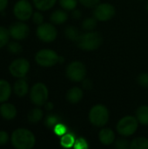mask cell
<instances>
[{
    "mask_svg": "<svg viewBox=\"0 0 148 149\" xmlns=\"http://www.w3.org/2000/svg\"><path fill=\"white\" fill-rule=\"evenodd\" d=\"M9 141V134L4 131H0V146L7 144Z\"/></svg>",
    "mask_w": 148,
    "mask_h": 149,
    "instance_id": "35",
    "label": "cell"
},
{
    "mask_svg": "<svg viewBox=\"0 0 148 149\" xmlns=\"http://www.w3.org/2000/svg\"><path fill=\"white\" fill-rule=\"evenodd\" d=\"M74 143H75V140L72 134H65L64 135H62L61 140H60V144L63 148H72L74 146Z\"/></svg>",
    "mask_w": 148,
    "mask_h": 149,
    "instance_id": "26",
    "label": "cell"
},
{
    "mask_svg": "<svg viewBox=\"0 0 148 149\" xmlns=\"http://www.w3.org/2000/svg\"><path fill=\"white\" fill-rule=\"evenodd\" d=\"M136 118L139 123L144 126H148V106L143 105L137 109Z\"/></svg>",
    "mask_w": 148,
    "mask_h": 149,
    "instance_id": "19",
    "label": "cell"
},
{
    "mask_svg": "<svg viewBox=\"0 0 148 149\" xmlns=\"http://www.w3.org/2000/svg\"><path fill=\"white\" fill-rule=\"evenodd\" d=\"M17 108L13 104L3 102L0 106V114L6 120H13L17 116Z\"/></svg>",
    "mask_w": 148,
    "mask_h": 149,
    "instance_id": "14",
    "label": "cell"
},
{
    "mask_svg": "<svg viewBox=\"0 0 148 149\" xmlns=\"http://www.w3.org/2000/svg\"><path fill=\"white\" fill-rule=\"evenodd\" d=\"M11 144L17 149H31L36 144L32 132L26 128H17L11 134Z\"/></svg>",
    "mask_w": 148,
    "mask_h": 149,
    "instance_id": "1",
    "label": "cell"
},
{
    "mask_svg": "<svg viewBox=\"0 0 148 149\" xmlns=\"http://www.w3.org/2000/svg\"><path fill=\"white\" fill-rule=\"evenodd\" d=\"M35 61L42 67H51L59 62V56L51 49H42L36 53Z\"/></svg>",
    "mask_w": 148,
    "mask_h": 149,
    "instance_id": "6",
    "label": "cell"
},
{
    "mask_svg": "<svg viewBox=\"0 0 148 149\" xmlns=\"http://www.w3.org/2000/svg\"><path fill=\"white\" fill-rule=\"evenodd\" d=\"M10 38V35L9 29L3 26H0V49L5 46L6 45H8Z\"/></svg>",
    "mask_w": 148,
    "mask_h": 149,
    "instance_id": "24",
    "label": "cell"
},
{
    "mask_svg": "<svg viewBox=\"0 0 148 149\" xmlns=\"http://www.w3.org/2000/svg\"><path fill=\"white\" fill-rule=\"evenodd\" d=\"M147 11H148V3H147Z\"/></svg>",
    "mask_w": 148,
    "mask_h": 149,
    "instance_id": "41",
    "label": "cell"
},
{
    "mask_svg": "<svg viewBox=\"0 0 148 149\" xmlns=\"http://www.w3.org/2000/svg\"><path fill=\"white\" fill-rule=\"evenodd\" d=\"M99 140L101 144L105 146H110L115 141V134L109 127L102 128L99 133Z\"/></svg>",
    "mask_w": 148,
    "mask_h": 149,
    "instance_id": "13",
    "label": "cell"
},
{
    "mask_svg": "<svg viewBox=\"0 0 148 149\" xmlns=\"http://www.w3.org/2000/svg\"><path fill=\"white\" fill-rule=\"evenodd\" d=\"M58 124V118L55 115H48L47 118L45 119V125L50 128V127H54Z\"/></svg>",
    "mask_w": 148,
    "mask_h": 149,
    "instance_id": "30",
    "label": "cell"
},
{
    "mask_svg": "<svg viewBox=\"0 0 148 149\" xmlns=\"http://www.w3.org/2000/svg\"><path fill=\"white\" fill-rule=\"evenodd\" d=\"M115 147L119 149H126L130 148V143L127 140L125 139H119L115 142Z\"/></svg>",
    "mask_w": 148,
    "mask_h": 149,
    "instance_id": "32",
    "label": "cell"
},
{
    "mask_svg": "<svg viewBox=\"0 0 148 149\" xmlns=\"http://www.w3.org/2000/svg\"><path fill=\"white\" fill-rule=\"evenodd\" d=\"M84 93L83 90L78 86L72 87L66 93V100L72 104H77L83 99Z\"/></svg>",
    "mask_w": 148,
    "mask_h": 149,
    "instance_id": "15",
    "label": "cell"
},
{
    "mask_svg": "<svg viewBox=\"0 0 148 149\" xmlns=\"http://www.w3.org/2000/svg\"><path fill=\"white\" fill-rule=\"evenodd\" d=\"M72 16L74 19H79L82 17V13L79 10L74 9L73 10H72Z\"/></svg>",
    "mask_w": 148,
    "mask_h": 149,
    "instance_id": "38",
    "label": "cell"
},
{
    "mask_svg": "<svg viewBox=\"0 0 148 149\" xmlns=\"http://www.w3.org/2000/svg\"><path fill=\"white\" fill-rule=\"evenodd\" d=\"M37 36L41 41L51 43L56 39L58 36V31L52 23H43L37 28Z\"/></svg>",
    "mask_w": 148,
    "mask_h": 149,
    "instance_id": "10",
    "label": "cell"
},
{
    "mask_svg": "<svg viewBox=\"0 0 148 149\" xmlns=\"http://www.w3.org/2000/svg\"><path fill=\"white\" fill-rule=\"evenodd\" d=\"M88 117L92 125L97 127H103L108 123L110 115L109 111L106 106L98 104L90 109Z\"/></svg>",
    "mask_w": 148,
    "mask_h": 149,
    "instance_id": "3",
    "label": "cell"
},
{
    "mask_svg": "<svg viewBox=\"0 0 148 149\" xmlns=\"http://www.w3.org/2000/svg\"><path fill=\"white\" fill-rule=\"evenodd\" d=\"M44 107H45V109L48 110V111H51V110L53 109V104H52L51 102H48V101H47V102L44 104Z\"/></svg>",
    "mask_w": 148,
    "mask_h": 149,
    "instance_id": "40",
    "label": "cell"
},
{
    "mask_svg": "<svg viewBox=\"0 0 148 149\" xmlns=\"http://www.w3.org/2000/svg\"><path fill=\"white\" fill-rule=\"evenodd\" d=\"M68 19V14L65 11V10H54L50 17V20L53 24H62L65 22H66Z\"/></svg>",
    "mask_w": 148,
    "mask_h": 149,
    "instance_id": "17",
    "label": "cell"
},
{
    "mask_svg": "<svg viewBox=\"0 0 148 149\" xmlns=\"http://www.w3.org/2000/svg\"><path fill=\"white\" fill-rule=\"evenodd\" d=\"M97 23H98V20L94 17H87V18H85L83 21V23H82V28L85 31H93L97 27Z\"/></svg>",
    "mask_w": 148,
    "mask_h": 149,
    "instance_id": "25",
    "label": "cell"
},
{
    "mask_svg": "<svg viewBox=\"0 0 148 149\" xmlns=\"http://www.w3.org/2000/svg\"><path fill=\"white\" fill-rule=\"evenodd\" d=\"M131 149H148V139L145 137H137L130 142Z\"/></svg>",
    "mask_w": 148,
    "mask_h": 149,
    "instance_id": "22",
    "label": "cell"
},
{
    "mask_svg": "<svg viewBox=\"0 0 148 149\" xmlns=\"http://www.w3.org/2000/svg\"><path fill=\"white\" fill-rule=\"evenodd\" d=\"M137 82L140 86L144 88H148V73L143 72L140 74L137 78Z\"/></svg>",
    "mask_w": 148,
    "mask_h": 149,
    "instance_id": "29",
    "label": "cell"
},
{
    "mask_svg": "<svg viewBox=\"0 0 148 149\" xmlns=\"http://www.w3.org/2000/svg\"><path fill=\"white\" fill-rule=\"evenodd\" d=\"M103 42L101 34L98 31H90L81 34L77 41L78 46L84 51H95L100 47Z\"/></svg>",
    "mask_w": 148,
    "mask_h": 149,
    "instance_id": "2",
    "label": "cell"
},
{
    "mask_svg": "<svg viewBox=\"0 0 148 149\" xmlns=\"http://www.w3.org/2000/svg\"><path fill=\"white\" fill-rule=\"evenodd\" d=\"M10 37L15 40H23L30 34L29 26L23 22L13 23L9 28Z\"/></svg>",
    "mask_w": 148,
    "mask_h": 149,
    "instance_id": "12",
    "label": "cell"
},
{
    "mask_svg": "<svg viewBox=\"0 0 148 149\" xmlns=\"http://www.w3.org/2000/svg\"><path fill=\"white\" fill-rule=\"evenodd\" d=\"M115 12V7L113 4L109 3H101L93 8L92 16L98 21L105 22L112 19L114 17Z\"/></svg>",
    "mask_w": 148,
    "mask_h": 149,
    "instance_id": "8",
    "label": "cell"
},
{
    "mask_svg": "<svg viewBox=\"0 0 148 149\" xmlns=\"http://www.w3.org/2000/svg\"><path fill=\"white\" fill-rule=\"evenodd\" d=\"M11 94V86L10 83L0 79V103H3L9 100Z\"/></svg>",
    "mask_w": 148,
    "mask_h": 149,
    "instance_id": "18",
    "label": "cell"
},
{
    "mask_svg": "<svg viewBox=\"0 0 148 149\" xmlns=\"http://www.w3.org/2000/svg\"><path fill=\"white\" fill-rule=\"evenodd\" d=\"M13 91L14 93L18 97H24L29 92V85L28 82L24 79L20 78L18 79L13 86Z\"/></svg>",
    "mask_w": 148,
    "mask_h": 149,
    "instance_id": "16",
    "label": "cell"
},
{
    "mask_svg": "<svg viewBox=\"0 0 148 149\" xmlns=\"http://www.w3.org/2000/svg\"><path fill=\"white\" fill-rule=\"evenodd\" d=\"M82 84H83V87H84L85 89L89 90V89H91V88L92 87V81H91L90 79H85L82 81Z\"/></svg>",
    "mask_w": 148,
    "mask_h": 149,
    "instance_id": "37",
    "label": "cell"
},
{
    "mask_svg": "<svg viewBox=\"0 0 148 149\" xmlns=\"http://www.w3.org/2000/svg\"><path fill=\"white\" fill-rule=\"evenodd\" d=\"M75 148H79V149H85L88 148V145H87V142L85 139L83 138H80L77 141H75V143H74V146H73Z\"/></svg>",
    "mask_w": 148,
    "mask_h": 149,
    "instance_id": "34",
    "label": "cell"
},
{
    "mask_svg": "<svg viewBox=\"0 0 148 149\" xmlns=\"http://www.w3.org/2000/svg\"><path fill=\"white\" fill-rule=\"evenodd\" d=\"M30 70V62L24 58H16L9 65L10 73L17 79L24 78Z\"/></svg>",
    "mask_w": 148,
    "mask_h": 149,
    "instance_id": "9",
    "label": "cell"
},
{
    "mask_svg": "<svg viewBox=\"0 0 148 149\" xmlns=\"http://www.w3.org/2000/svg\"><path fill=\"white\" fill-rule=\"evenodd\" d=\"M49 91L44 83H36L30 90V100L37 107H43L47 102Z\"/></svg>",
    "mask_w": 148,
    "mask_h": 149,
    "instance_id": "5",
    "label": "cell"
},
{
    "mask_svg": "<svg viewBox=\"0 0 148 149\" xmlns=\"http://www.w3.org/2000/svg\"><path fill=\"white\" fill-rule=\"evenodd\" d=\"M32 2L38 10L45 11L51 9L55 5L57 0H32Z\"/></svg>",
    "mask_w": 148,
    "mask_h": 149,
    "instance_id": "21",
    "label": "cell"
},
{
    "mask_svg": "<svg viewBox=\"0 0 148 149\" xmlns=\"http://www.w3.org/2000/svg\"><path fill=\"white\" fill-rule=\"evenodd\" d=\"M65 37L69 39V40H72V41H78L79 36L81 35L79 33V31L78 30V28H76L75 26H68L66 29H65Z\"/></svg>",
    "mask_w": 148,
    "mask_h": 149,
    "instance_id": "23",
    "label": "cell"
},
{
    "mask_svg": "<svg viewBox=\"0 0 148 149\" xmlns=\"http://www.w3.org/2000/svg\"><path fill=\"white\" fill-rule=\"evenodd\" d=\"M54 131L58 135H64L65 134V127L62 124H57L54 127Z\"/></svg>",
    "mask_w": 148,
    "mask_h": 149,
    "instance_id": "36",
    "label": "cell"
},
{
    "mask_svg": "<svg viewBox=\"0 0 148 149\" xmlns=\"http://www.w3.org/2000/svg\"><path fill=\"white\" fill-rule=\"evenodd\" d=\"M139 127V121L136 117L127 115L120 119L116 126L117 132L124 137H129L136 133Z\"/></svg>",
    "mask_w": 148,
    "mask_h": 149,
    "instance_id": "4",
    "label": "cell"
},
{
    "mask_svg": "<svg viewBox=\"0 0 148 149\" xmlns=\"http://www.w3.org/2000/svg\"><path fill=\"white\" fill-rule=\"evenodd\" d=\"M7 48L8 51L12 54H19L23 51L22 46L17 42H9L7 45Z\"/></svg>",
    "mask_w": 148,
    "mask_h": 149,
    "instance_id": "28",
    "label": "cell"
},
{
    "mask_svg": "<svg viewBox=\"0 0 148 149\" xmlns=\"http://www.w3.org/2000/svg\"><path fill=\"white\" fill-rule=\"evenodd\" d=\"M78 1L79 0H58L59 5L62 7V9L68 11H72L76 9L78 5Z\"/></svg>",
    "mask_w": 148,
    "mask_h": 149,
    "instance_id": "27",
    "label": "cell"
},
{
    "mask_svg": "<svg viewBox=\"0 0 148 149\" xmlns=\"http://www.w3.org/2000/svg\"><path fill=\"white\" fill-rule=\"evenodd\" d=\"M13 13L18 20L27 21L32 17L33 9L28 0H19L14 5Z\"/></svg>",
    "mask_w": 148,
    "mask_h": 149,
    "instance_id": "11",
    "label": "cell"
},
{
    "mask_svg": "<svg viewBox=\"0 0 148 149\" xmlns=\"http://www.w3.org/2000/svg\"><path fill=\"white\" fill-rule=\"evenodd\" d=\"M86 67L80 61L71 62L65 70L66 77L72 82H82L86 76Z\"/></svg>",
    "mask_w": 148,
    "mask_h": 149,
    "instance_id": "7",
    "label": "cell"
},
{
    "mask_svg": "<svg viewBox=\"0 0 148 149\" xmlns=\"http://www.w3.org/2000/svg\"><path fill=\"white\" fill-rule=\"evenodd\" d=\"M32 21L34 22V24L39 25V24L44 23V17L39 11L33 12V14H32Z\"/></svg>",
    "mask_w": 148,
    "mask_h": 149,
    "instance_id": "33",
    "label": "cell"
},
{
    "mask_svg": "<svg viewBox=\"0 0 148 149\" xmlns=\"http://www.w3.org/2000/svg\"><path fill=\"white\" fill-rule=\"evenodd\" d=\"M79 2L86 8H94L99 3L100 0H79Z\"/></svg>",
    "mask_w": 148,
    "mask_h": 149,
    "instance_id": "31",
    "label": "cell"
},
{
    "mask_svg": "<svg viewBox=\"0 0 148 149\" xmlns=\"http://www.w3.org/2000/svg\"><path fill=\"white\" fill-rule=\"evenodd\" d=\"M43 116H44L43 111L39 107H35L28 113L27 119L30 123L37 124L43 119Z\"/></svg>",
    "mask_w": 148,
    "mask_h": 149,
    "instance_id": "20",
    "label": "cell"
},
{
    "mask_svg": "<svg viewBox=\"0 0 148 149\" xmlns=\"http://www.w3.org/2000/svg\"><path fill=\"white\" fill-rule=\"evenodd\" d=\"M8 5V0H0V12L3 11Z\"/></svg>",
    "mask_w": 148,
    "mask_h": 149,
    "instance_id": "39",
    "label": "cell"
}]
</instances>
